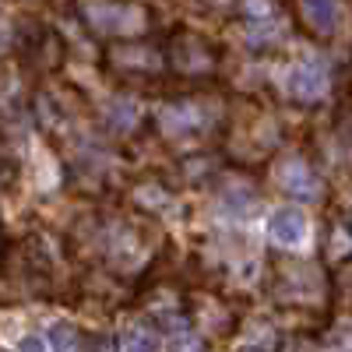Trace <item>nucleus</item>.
<instances>
[{
    "instance_id": "nucleus-5",
    "label": "nucleus",
    "mask_w": 352,
    "mask_h": 352,
    "mask_svg": "<svg viewBox=\"0 0 352 352\" xmlns=\"http://www.w3.org/2000/svg\"><path fill=\"white\" fill-rule=\"evenodd\" d=\"M204 109L201 106H194V102H173V106H166L162 113H159V127L169 134V138H184V134H194V131H201L204 127Z\"/></svg>"
},
{
    "instance_id": "nucleus-3",
    "label": "nucleus",
    "mask_w": 352,
    "mask_h": 352,
    "mask_svg": "<svg viewBox=\"0 0 352 352\" xmlns=\"http://www.w3.org/2000/svg\"><path fill=\"white\" fill-rule=\"evenodd\" d=\"M268 236L285 250L303 247L307 236H310V222H307L303 208H275L272 219H268Z\"/></svg>"
},
{
    "instance_id": "nucleus-7",
    "label": "nucleus",
    "mask_w": 352,
    "mask_h": 352,
    "mask_svg": "<svg viewBox=\"0 0 352 352\" xmlns=\"http://www.w3.org/2000/svg\"><path fill=\"white\" fill-rule=\"evenodd\" d=\"M162 331H166L169 352H201V338L190 331L184 317H162Z\"/></svg>"
},
{
    "instance_id": "nucleus-12",
    "label": "nucleus",
    "mask_w": 352,
    "mask_h": 352,
    "mask_svg": "<svg viewBox=\"0 0 352 352\" xmlns=\"http://www.w3.org/2000/svg\"><path fill=\"white\" fill-rule=\"evenodd\" d=\"M18 352H46V349H43V342H39L36 335H28V338L18 342Z\"/></svg>"
},
{
    "instance_id": "nucleus-2",
    "label": "nucleus",
    "mask_w": 352,
    "mask_h": 352,
    "mask_svg": "<svg viewBox=\"0 0 352 352\" xmlns=\"http://www.w3.org/2000/svg\"><path fill=\"white\" fill-rule=\"evenodd\" d=\"M282 85H285V92L292 99H300V102H317V99H324L328 96V67L320 64V60H296L292 67H285L282 74Z\"/></svg>"
},
{
    "instance_id": "nucleus-11",
    "label": "nucleus",
    "mask_w": 352,
    "mask_h": 352,
    "mask_svg": "<svg viewBox=\"0 0 352 352\" xmlns=\"http://www.w3.org/2000/svg\"><path fill=\"white\" fill-rule=\"evenodd\" d=\"M88 352H120V342H116L113 335H96L92 342H88Z\"/></svg>"
},
{
    "instance_id": "nucleus-13",
    "label": "nucleus",
    "mask_w": 352,
    "mask_h": 352,
    "mask_svg": "<svg viewBox=\"0 0 352 352\" xmlns=\"http://www.w3.org/2000/svg\"><path fill=\"white\" fill-rule=\"evenodd\" d=\"M243 352H272V345H257V342H250V345H243Z\"/></svg>"
},
{
    "instance_id": "nucleus-9",
    "label": "nucleus",
    "mask_w": 352,
    "mask_h": 352,
    "mask_svg": "<svg viewBox=\"0 0 352 352\" xmlns=\"http://www.w3.org/2000/svg\"><path fill=\"white\" fill-rule=\"evenodd\" d=\"M46 338H50V349H53V352H81V335H78V328H74V324H64V320H60V324H53Z\"/></svg>"
},
{
    "instance_id": "nucleus-6",
    "label": "nucleus",
    "mask_w": 352,
    "mask_h": 352,
    "mask_svg": "<svg viewBox=\"0 0 352 352\" xmlns=\"http://www.w3.org/2000/svg\"><path fill=\"white\" fill-rule=\"evenodd\" d=\"M303 18L310 21L314 32L320 36H331L338 28V0H300Z\"/></svg>"
},
{
    "instance_id": "nucleus-1",
    "label": "nucleus",
    "mask_w": 352,
    "mask_h": 352,
    "mask_svg": "<svg viewBox=\"0 0 352 352\" xmlns=\"http://www.w3.org/2000/svg\"><path fill=\"white\" fill-rule=\"evenodd\" d=\"M85 18L96 32L106 36H134L144 28V11L131 8V4H113V0H99V4H88Z\"/></svg>"
},
{
    "instance_id": "nucleus-8",
    "label": "nucleus",
    "mask_w": 352,
    "mask_h": 352,
    "mask_svg": "<svg viewBox=\"0 0 352 352\" xmlns=\"http://www.w3.org/2000/svg\"><path fill=\"white\" fill-rule=\"evenodd\" d=\"M106 116H109V124H116L120 131L134 127L138 124V102L134 99H124V96H116L106 102Z\"/></svg>"
},
{
    "instance_id": "nucleus-4",
    "label": "nucleus",
    "mask_w": 352,
    "mask_h": 352,
    "mask_svg": "<svg viewBox=\"0 0 352 352\" xmlns=\"http://www.w3.org/2000/svg\"><path fill=\"white\" fill-rule=\"evenodd\" d=\"M278 184H282L285 194L300 197V201L320 197V180H317V173H314L303 159H285V162L278 166Z\"/></svg>"
},
{
    "instance_id": "nucleus-10",
    "label": "nucleus",
    "mask_w": 352,
    "mask_h": 352,
    "mask_svg": "<svg viewBox=\"0 0 352 352\" xmlns=\"http://www.w3.org/2000/svg\"><path fill=\"white\" fill-rule=\"evenodd\" d=\"M124 349L127 352H159V335L152 328H144V324H134L124 335Z\"/></svg>"
}]
</instances>
